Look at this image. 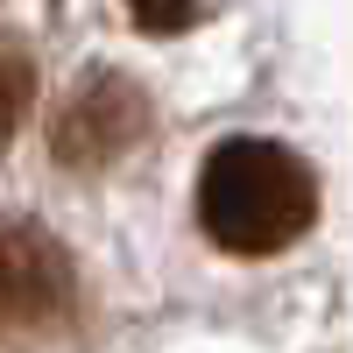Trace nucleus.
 <instances>
[{"instance_id": "3", "label": "nucleus", "mask_w": 353, "mask_h": 353, "mask_svg": "<svg viewBox=\"0 0 353 353\" xmlns=\"http://www.w3.org/2000/svg\"><path fill=\"white\" fill-rule=\"evenodd\" d=\"M141 134H149V99H141L121 71H92L64 99V113L50 121V149L71 170H106V163H121Z\"/></svg>"}, {"instance_id": "1", "label": "nucleus", "mask_w": 353, "mask_h": 353, "mask_svg": "<svg viewBox=\"0 0 353 353\" xmlns=\"http://www.w3.org/2000/svg\"><path fill=\"white\" fill-rule=\"evenodd\" d=\"M318 219V176L283 141L233 134L198 170V226L226 254H283Z\"/></svg>"}, {"instance_id": "5", "label": "nucleus", "mask_w": 353, "mask_h": 353, "mask_svg": "<svg viewBox=\"0 0 353 353\" xmlns=\"http://www.w3.org/2000/svg\"><path fill=\"white\" fill-rule=\"evenodd\" d=\"M134 28H149V36H184L198 21V0H128Z\"/></svg>"}, {"instance_id": "4", "label": "nucleus", "mask_w": 353, "mask_h": 353, "mask_svg": "<svg viewBox=\"0 0 353 353\" xmlns=\"http://www.w3.org/2000/svg\"><path fill=\"white\" fill-rule=\"evenodd\" d=\"M28 99H36V64H28L21 43H0V149L28 121Z\"/></svg>"}, {"instance_id": "2", "label": "nucleus", "mask_w": 353, "mask_h": 353, "mask_svg": "<svg viewBox=\"0 0 353 353\" xmlns=\"http://www.w3.org/2000/svg\"><path fill=\"white\" fill-rule=\"evenodd\" d=\"M78 318V269L50 226L0 212V346H43Z\"/></svg>"}]
</instances>
